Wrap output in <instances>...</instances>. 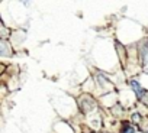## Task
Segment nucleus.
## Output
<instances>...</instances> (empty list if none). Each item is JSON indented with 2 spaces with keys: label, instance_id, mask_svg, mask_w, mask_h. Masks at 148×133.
I'll return each mask as SVG.
<instances>
[{
  "label": "nucleus",
  "instance_id": "obj_2",
  "mask_svg": "<svg viewBox=\"0 0 148 133\" xmlns=\"http://www.w3.org/2000/svg\"><path fill=\"white\" fill-rule=\"evenodd\" d=\"M139 52H141V59H142V64L145 65V64L148 62V45L142 46V48L139 49Z\"/></svg>",
  "mask_w": 148,
  "mask_h": 133
},
{
  "label": "nucleus",
  "instance_id": "obj_3",
  "mask_svg": "<svg viewBox=\"0 0 148 133\" xmlns=\"http://www.w3.org/2000/svg\"><path fill=\"white\" fill-rule=\"evenodd\" d=\"M121 133H135V127H134V124H131V123H125L123 126H122V132Z\"/></svg>",
  "mask_w": 148,
  "mask_h": 133
},
{
  "label": "nucleus",
  "instance_id": "obj_4",
  "mask_svg": "<svg viewBox=\"0 0 148 133\" xmlns=\"http://www.w3.org/2000/svg\"><path fill=\"white\" fill-rule=\"evenodd\" d=\"M141 120H142V117H141V114H139V113H134V114H132V121H134L135 124L141 123Z\"/></svg>",
  "mask_w": 148,
  "mask_h": 133
},
{
  "label": "nucleus",
  "instance_id": "obj_1",
  "mask_svg": "<svg viewBox=\"0 0 148 133\" xmlns=\"http://www.w3.org/2000/svg\"><path fill=\"white\" fill-rule=\"evenodd\" d=\"M129 86L132 87V90H134V93L136 94V97H139V98H142V97H144L145 90L141 87V84H139L136 80H131V81H129Z\"/></svg>",
  "mask_w": 148,
  "mask_h": 133
}]
</instances>
